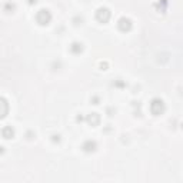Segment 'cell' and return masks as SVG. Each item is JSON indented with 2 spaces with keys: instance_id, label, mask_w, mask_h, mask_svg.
I'll list each match as a JSON object with an SVG mask.
<instances>
[{
  "instance_id": "obj_1",
  "label": "cell",
  "mask_w": 183,
  "mask_h": 183,
  "mask_svg": "<svg viewBox=\"0 0 183 183\" xmlns=\"http://www.w3.org/2000/svg\"><path fill=\"white\" fill-rule=\"evenodd\" d=\"M50 19H52V14H50V12L46 10V9L39 10L37 14H36V20L40 24H47L49 22H50Z\"/></svg>"
},
{
  "instance_id": "obj_2",
  "label": "cell",
  "mask_w": 183,
  "mask_h": 183,
  "mask_svg": "<svg viewBox=\"0 0 183 183\" xmlns=\"http://www.w3.org/2000/svg\"><path fill=\"white\" fill-rule=\"evenodd\" d=\"M150 110H152L153 115H160V113L165 110V105L160 99H155L152 103H150Z\"/></svg>"
},
{
  "instance_id": "obj_3",
  "label": "cell",
  "mask_w": 183,
  "mask_h": 183,
  "mask_svg": "<svg viewBox=\"0 0 183 183\" xmlns=\"http://www.w3.org/2000/svg\"><path fill=\"white\" fill-rule=\"evenodd\" d=\"M96 17H97L100 22H107L109 17H110V12H109V9H106V7H100L97 10V13H96Z\"/></svg>"
},
{
  "instance_id": "obj_4",
  "label": "cell",
  "mask_w": 183,
  "mask_h": 183,
  "mask_svg": "<svg viewBox=\"0 0 183 183\" xmlns=\"http://www.w3.org/2000/svg\"><path fill=\"white\" fill-rule=\"evenodd\" d=\"M119 29L120 30H123V32H126V30H129L130 27H132V22L129 20V19H126V17H122L120 20H119Z\"/></svg>"
},
{
  "instance_id": "obj_5",
  "label": "cell",
  "mask_w": 183,
  "mask_h": 183,
  "mask_svg": "<svg viewBox=\"0 0 183 183\" xmlns=\"http://www.w3.org/2000/svg\"><path fill=\"white\" fill-rule=\"evenodd\" d=\"M2 135H3V137H6V139H10L12 136H13V129H12L10 126H6V127L2 129Z\"/></svg>"
},
{
  "instance_id": "obj_6",
  "label": "cell",
  "mask_w": 183,
  "mask_h": 183,
  "mask_svg": "<svg viewBox=\"0 0 183 183\" xmlns=\"http://www.w3.org/2000/svg\"><path fill=\"white\" fill-rule=\"evenodd\" d=\"M83 149H85L86 152H93V150L96 149V143L89 140V142H86L85 145H83Z\"/></svg>"
},
{
  "instance_id": "obj_7",
  "label": "cell",
  "mask_w": 183,
  "mask_h": 183,
  "mask_svg": "<svg viewBox=\"0 0 183 183\" xmlns=\"http://www.w3.org/2000/svg\"><path fill=\"white\" fill-rule=\"evenodd\" d=\"M89 122L92 125H97L99 123V115L97 113H92V116H89Z\"/></svg>"
},
{
  "instance_id": "obj_8",
  "label": "cell",
  "mask_w": 183,
  "mask_h": 183,
  "mask_svg": "<svg viewBox=\"0 0 183 183\" xmlns=\"http://www.w3.org/2000/svg\"><path fill=\"white\" fill-rule=\"evenodd\" d=\"M72 50H73V52H82V44L73 43V46H72Z\"/></svg>"
}]
</instances>
